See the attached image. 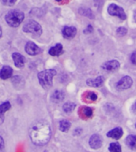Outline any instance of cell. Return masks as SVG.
Here are the masks:
<instances>
[{"label": "cell", "instance_id": "277c9868", "mask_svg": "<svg viewBox=\"0 0 136 152\" xmlns=\"http://www.w3.org/2000/svg\"><path fill=\"white\" fill-rule=\"evenodd\" d=\"M22 30L24 32L30 33V34H32L34 36H37V37L42 34V26L39 23L34 20L28 21L22 28Z\"/></svg>", "mask_w": 136, "mask_h": 152}, {"label": "cell", "instance_id": "5b68a950", "mask_svg": "<svg viewBox=\"0 0 136 152\" xmlns=\"http://www.w3.org/2000/svg\"><path fill=\"white\" fill-rule=\"evenodd\" d=\"M107 12L110 15L116 16L122 20H126V13L124 11V8H122L121 7L116 5V4L112 3L111 5H109L108 8H107Z\"/></svg>", "mask_w": 136, "mask_h": 152}, {"label": "cell", "instance_id": "6da1fadb", "mask_svg": "<svg viewBox=\"0 0 136 152\" xmlns=\"http://www.w3.org/2000/svg\"><path fill=\"white\" fill-rule=\"evenodd\" d=\"M29 135L31 141L35 145L43 146L50 141L51 137V127L45 121H37L30 127Z\"/></svg>", "mask_w": 136, "mask_h": 152}, {"label": "cell", "instance_id": "52a82bcc", "mask_svg": "<svg viewBox=\"0 0 136 152\" xmlns=\"http://www.w3.org/2000/svg\"><path fill=\"white\" fill-rule=\"evenodd\" d=\"M25 51L26 53L31 56L39 54L42 53V50L33 42H28L25 46Z\"/></svg>", "mask_w": 136, "mask_h": 152}, {"label": "cell", "instance_id": "603a6c76", "mask_svg": "<svg viewBox=\"0 0 136 152\" xmlns=\"http://www.w3.org/2000/svg\"><path fill=\"white\" fill-rule=\"evenodd\" d=\"M108 150L110 152H122L121 146L119 142H111L109 145Z\"/></svg>", "mask_w": 136, "mask_h": 152}, {"label": "cell", "instance_id": "836d02e7", "mask_svg": "<svg viewBox=\"0 0 136 152\" xmlns=\"http://www.w3.org/2000/svg\"><path fill=\"white\" fill-rule=\"evenodd\" d=\"M56 1H57V2H61V0H56Z\"/></svg>", "mask_w": 136, "mask_h": 152}, {"label": "cell", "instance_id": "ac0fdd59", "mask_svg": "<svg viewBox=\"0 0 136 152\" xmlns=\"http://www.w3.org/2000/svg\"><path fill=\"white\" fill-rule=\"evenodd\" d=\"M64 99V93L61 90H56L51 96V100L54 103H60Z\"/></svg>", "mask_w": 136, "mask_h": 152}, {"label": "cell", "instance_id": "4316f807", "mask_svg": "<svg viewBox=\"0 0 136 152\" xmlns=\"http://www.w3.org/2000/svg\"><path fill=\"white\" fill-rule=\"evenodd\" d=\"M131 61L133 65H136V51H134L131 56Z\"/></svg>", "mask_w": 136, "mask_h": 152}, {"label": "cell", "instance_id": "2e32d148", "mask_svg": "<svg viewBox=\"0 0 136 152\" xmlns=\"http://www.w3.org/2000/svg\"><path fill=\"white\" fill-rule=\"evenodd\" d=\"M49 53L51 56H54V57H58L60 55L63 53V46L61 43H57L54 46L50 48L49 50Z\"/></svg>", "mask_w": 136, "mask_h": 152}, {"label": "cell", "instance_id": "f1b7e54d", "mask_svg": "<svg viewBox=\"0 0 136 152\" xmlns=\"http://www.w3.org/2000/svg\"><path fill=\"white\" fill-rule=\"evenodd\" d=\"M3 151H4V140L2 136H0V152H3Z\"/></svg>", "mask_w": 136, "mask_h": 152}, {"label": "cell", "instance_id": "30bf717a", "mask_svg": "<svg viewBox=\"0 0 136 152\" xmlns=\"http://www.w3.org/2000/svg\"><path fill=\"white\" fill-rule=\"evenodd\" d=\"M119 67H120V64L116 60H111L107 61L102 66V68L107 71H116V70L119 69Z\"/></svg>", "mask_w": 136, "mask_h": 152}, {"label": "cell", "instance_id": "ffe728a7", "mask_svg": "<svg viewBox=\"0 0 136 152\" xmlns=\"http://www.w3.org/2000/svg\"><path fill=\"white\" fill-rule=\"evenodd\" d=\"M79 13L83 16H85L87 18H91V19H93L95 18L94 15H93V13L92 11L89 8H86V7H80L79 9Z\"/></svg>", "mask_w": 136, "mask_h": 152}, {"label": "cell", "instance_id": "8992f818", "mask_svg": "<svg viewBox=\"0 0 136 152\" xmlns=\"http://www.w3.org/2000/svg\"><path fill=\"white\" fill-rule=\"evenodd\" d=\"M133 84V80L132 78L129 76H125L124 77H122L120 80L117 82L116 84V88L119 91L122 90L128 89L129 88L131 87V85Z\"/></svg>", "mask_w": 136, "mask_h": 152}, {"label": "cell", "instance_id": "44dd1931", "mask_svg": "<svg viewBox=\"0 0 136 152\" xmlns=\"http://www.w3.org/2000/svg\"><path fill=\"white\" fill-rule=\"evenodd\" d=\"M60 130L63 132H67L71 127V123L69 120H63L60 121Z\"/></svg>", "mask_w": 136, "mask_h": 152}, {"label": "cell", "instance_id": "f546056e", "mask_svg": "<svg viewBox=\"0 0 136 152\" xmlns=\"http://www.w3.org/2000/svg\"><path fill=\"white\" fill-rule=\"evenodd\" d=\"M104 3V0H94V3L96 7H99Z\"/></svg>", "mask_w": 136, "mask_h": 152}, {"label": "cell", "instance_id": "484cf974", "mask_svg": "<svg viewBox=\"0 0 136 152\" xmlns=\"http://www.w3.org/2000/svg\"><path fill=\"white\" fill-rule=\"evenodd\" d=\"M117 34L120 36V37H123V36H125L127 33V30H126L125 27H119L116 30Z\"/></svg>", "mask_w": 136, "mask_h": 152}, {"label": "cell", "instance_id": "e0dca14e", "mask_svg": "<svg viewBox=\"0 0 136 152\" xmlns=\"http://www.w3.org/2000/svg\"><path fill=\"white\" fill-rule=\"evenodd\" d=\"M78 113L83 119H88V118L92 117L93 111L91 107H81Z\"/></svg>", "mask_w": 136, "mask_h": 152}, {"label": "cell", "instance_id": "8fae6325", "mask_svg": "<svg viewBox=\"0 0 136 152\" xmlns=\"http://www.w3.org/2000/svg\"><path fill=\"white\" fill-rule=\"evenodd\" d=\"M104 83V78L102 76H99L95 79H88L86 81L87 85H88L90 87L93 88H99L103 86Z\"/></svg>", "mask_w": 136, "mask_h": 152}, {"label": "cell", "instance_id": "d6a6232c", "mask_svg": "<svg viewBox=\"0 0 136 152\" xmlns=\"http://www.w3.org/2000/svg\"><path fill=\"white\" fill-rule=\"evenodd\" d=\"M2 28H1V26H0V37H1V36H2Z\"/></svg>", "mask_w": 136, "mask_h": 152}, {"label": "cell", "instance_id": "cb8c5ba5", "mask_svg": "<svg viewBox=\"0 0 136 152\" xmlns=\"http://www.w3.org/2000/svg\"><path fill=\"white\" fill-rule=\"evenodd\" d=\"M87 98L88 99L89 101H97V95L93 92H87Z\"/></svg>", "mask_w": 136, "mask_h": 152}, {"label": "cell", "instance_id": "d590c367", "mask_svg": "<svg viewBox=\"0 0 136 152\" xmlns=\"http://www.w3.org/2000/svg\"><path fill=\"white\" fill-rule=\"evenodd\" d=\"M135 1H136V0H135Z\"/></svg>", "mask_w": 136, "mask_h": 152}, {"label": "cell", "instance_id": "ba28073f", "mask_svg": "<svg viewBox=\"0 0 136 152\" xmlns=\"http://www.w3.org/2000/svg\"><path fill=\"white\" fill-rule=\"evenodd\" d=\"M89 145L93 149H99L102 147V138L98 134H94L90 137Z\"/></svg>", "mask_w": 136, "mask_h": 152}, {"label": "cell", "instance_id": "7c38bea8", "mask_svg": "<svg viewBox=\"0 0 136 152\" xmlns=\"http://www.w3.org/2000/svg\"><path fill=\"white\" fill-rule=\"evenodd\" d=\"M15 65L17 68H22L25 65V58L19 53H14L12 54Z\"/></svg>", "mask_w": 136, "mask_h": 152}, {"label": "cell", "instance_id": "83f0119b", "mask_svg": "<svg viewBox=\"0 0 136 152\" xmlns=\"http://www.w3.org/2000/svg\"><path fill=\"white\" fill-rule=\"evenodd\" d=\"M93 31V27L91 25H88L87 26V28L84 30V34H91Z\"/></svg>", "mask_w": 136, "mask_h": 152}, {"label": "cell", "instance_id": "7402d4cb", "mask_svg": "<svg viewBox=\"0 0 136 152\" xmlns=\"http://www.w3.org/2000/svg\"><path fill=\"white\" fill-rule=\"evenodd\" d=\"M76 107V104L72 102H66L63 105V110L66 113H70L72 112L74 108Z\"/></svg>", "mask_w": 136, "mask_h": 152}, {"label": "cell", "instance_id": "d4e9b609", "mask_svg": "<svg viewBox=\"0 0 136 152\" xmlns=\"http://www.w3.org/2000/svg\"><path fill=\"white\" fill-rule=\"evenodd\" d=\"M0 2L4 6L12 7V6H14L16 3L17 0H0Z\"/></svg>", "mask_w": 136, "mask_h": 152}, {"label": "cell", "instance_id": "9c48e42d", "mask_svg": "<svg viewBox=\"0 0 136 152\" xmlns=\"http://www.w3.org/2000/svg\"><path fill=\"white\" fill-rule=\"evenodd\" d=\"M62 34L64 38L71 39L77 34V29L74 26H64L62 30Z\"/></svg>", "mask_w": 136, "mask_h": 152}, {"label": "cell", "instance_id": "e575fe53", "mask_svg": "<svg viewBox=\"0 0 136 152\" xmlns=\"http://www.w3.org/2000/svg\"><path fill=\"white\" fill-rule=\"evenodd\" d=\"M135 127H136V124H135Z\"/></svg>", "mask_w": 136, "mask_h": 152}, {"label": "cell", "instance_id": "5bb4252c", "mask_svg": "<svg viewBox=\"0 0 136 152\" xmlns=\"http://www.w3.org/2000/svg\"><path fill=\"white\" fill-rule=\"evenodd\" d=\"M13 69L10 66H3L0 70V78L3 80H7L12 77Z\"/></svg>", "mask_w": 136, "mask_h": 152}, {"label": "cell", "instance_id": "3957f363", "mask_svg": "<svg viewBox=\"0 0 136 152\" xmlns=\"http://www.w3.org/2000/svg\"><path fill=\"white\" fill-rule=\"evenodd\" d=\"M5 20L11 27H18L24 20V14L18 10H10L5 15Z\"/></svg>", "mask_w": 136, "mask_h": 152}, {"label": "cell", "instance_id": "4dcf8cb0", "mask_svg": "<svg viewBox=\"0 0 136 152\" xmlns=\"http://www.w3.org/2000/svg\"><path fill=\"white\" fill-rule=\"evenodd\" d=\"M131 111L133 113L136 114V101H135V103L133 104V105L131 106Z\"/></svg>", "mask_w": 136, "mask_h": 152}, {"label": "cell", "instance_id": "7a4b0ae2", "mask_svg": "<svg viewBox=\"0 0 136 152\" xmlns=\"http://www.w3.org/2000/svg\"><path fill=\"white\" fill-rule=\"evenodd\" d=\"M57 72L54 69H46L40 72L37 74L39 83L44 89H49L53 85V78Z\"/></svg>", "mask_w": 136, "mask_h": 152}, {"label": "cell", "instance_id": "1f68e13d", "mask_svg": "<svg viewBox=\"0 0 136 152\" xmlns=\"http://www.w3.org/2000/svg\"><path fill=\"white\" fill-rule=\"evenodd\" d=\"M134 20H135V22L136 23V10H135V12H134Z\"/></svg>", "mask_w": 136, "mask_h": 152}, {"label": "cell", "instance_id": "d6986e66", "mask_svg": "<svg viewBox=\"0 0 136 152\" xmlns=\"http://www.w3.org/2000/svg\"><path fill=\"white\" fill-rule=\"evenodd\" d=\"M126 143L131 149L136 150V135H128L126 139Z\"/></svg>", "mask_w": 136, "mask_h": 152}, {"label": "cell", "instance_id": "4fadbf2b", "mask_svg": "<svg viewBox=\"0 0 136 152\" xmlns=\"http://www.w3.org/2000/svg\"><path fill=\"white\" fill-rule=\"evenodd\" d=\"M123 134H124L123 129L121 127H118L107 132V136L109 138H111V139H114V140H119L123 136Z\"/></svg>", "mask_w": 136, "mask_h": 152}, {"label": "cell", "instance_id": "9a60e30c", "mask_svg": "<svg viewBox=\"0 0 136 152\" xmlns=\"http://www.w3.org/2000/svg\"><path fill=\"white\" fill-rule=\"evenodd\" d=\"M11 107V104L9 101H6L0 104V124H2L4 121V113L10 110Z\"/></svg>", "mask_w": 136, "mask_h": 152}]
</instances>
